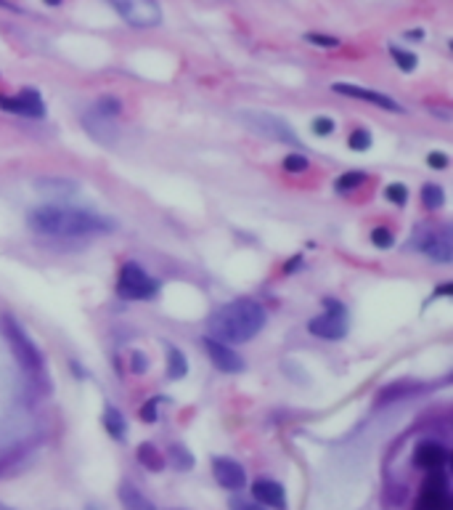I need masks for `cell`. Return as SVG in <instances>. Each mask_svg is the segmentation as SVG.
Segmentation results:
<instances>
[{"label": "cell", "instance_id": "484cf974", "mask_svg": "<svg viewBox=\"0 0 453 510\" xmlns=\"http://www.w3.org/2000/svg\"><path fill=\"white\" fill-rule=\"evenodd\" d=\"M390 56L398 61V67L403 70V72H411V70H417V56L414 53H408V51H400V48H390Z\"/></svg>", "mask_w": 453, "mask_h": 510}, {"label": "cell", "instance_id": "52a82bcc", "mask_svg": "<svg viewBox=\"0 0 453 510\" xmlns=\"http://www.w3.org/2000/svg\"><path fill=\"white\" fill-rule=\"evenodd\" d=\"M3 329H6L8 343H11L13 353H16V359L22 362L24 370H40V367H43V356H40V351L32 346V340L24 335V329L19 327L13 319H6V322H3Z\"/></svg>", "mask_w": 453, "mask_h": 510}, {"label": "cell", "instance_id": "4316f807", "mask_svg": "<svg viewBox=\"0 0 453 510\" xmlns=\"http://www.w3.org/2000/svg\"><path fill=\"white\" fill-rule=\"evenodd\" d=\"M371 242L377 244V247H381V250H387V247H393L395 240H393V231L384 229V226H377V229L371 231Z\"/></svg>", "mask_w": 453, "mask_h": 510}, {"label": "cell", "instance_id": "1f68e13d", "mask_svg": "<svg viewBox=\"0 0 453 510\" xmlns=\"http://www.w3.org/2000/svg\"><path fill=\"white\" fill-rule=\"evenodd\" d=\"M313 133L316 136L334 133V120L332 117H316V120H313Z\"/></svg>", "mask_w": 453, "mask_h": 510}, {"label": "cell", "instance_id": "74e56055", "mask_svg": "<svg viewBox=\"0 0 453 510\" xmlns=\"http://www.w3.org/2000/svg\"><path fill=\"white\" fill-rule=\"evenodd\" d=\"M46 3H48V6H59L61 0H46Z\"/></svg>", "mask_w": 453, "mask_h": 510}, {"label": "cell", "instance_id": "d6986e66", "mask_svg": "<svg viewBox=\"0 0 453 510\" xmlns=\"http://www.w3.org/2000/svg\"><path fill=\"white\" fill-rule=\"evenodd\" d=\"M189 372V362H186V353L178 351L175 346L167 348V377L170 380H180Z\"/></svg>", "mask_w": 453, "mask_h": 510}, {"label": "cell", "instance_id": "9c48e42d", "mask_svg": "<svg viewBox=\"0 0 453 510\" xmlns=\"http://www.w3.org/2000/svg\"><path fill=\"white\" fill-rule=\"evenodd\" d=\"M0 107L6 112H13V115H22V117H43L46 115V104L35 88H24L19 96L3 98Z\"/></svg>", "mask_w": 453, "mask_h": 510}, {"label": "cell", "instance_id": "f35d334b", "mask_svg": "<svg viewBox=\"0 0 453 510\" xmlns=\"http://www.w3.org/2000/svg\"><path fill=\"white\" fill-rule=\"evenodd\" d=\"M0 510H13V508H6V505H0Z\"/></svg>", "mask_w": 453, "mask_h": 510}, {"label": "cell", "instance_id": "ac0fdd59", "mask_svg": "<svg viewBox=\"0 0 453 510\" xmlns=\"http://www.w3.org/2000/svg\"><path fill=\"white\" fill-rule=\"evenodd\" d=\"M35 186L40 192L53 197H67L72 192H77V181H69V178H40Z\"/></svg>", "mask_w": 453, "mask_h": 510}, {"label": "cell", "instance_id": "7402d4cb", "mask_svg": "<svg viewBox=\"0 0 453 510\" xmlns=\"http://www.w3.org/2000/svg\"><path fill=\"white\" fill-rule=\"evenodd\" d=\"M363 181H366V173H363V170H350V173H342V176L334 181V189H337L339 195H345V192L358 189Z\"/></svg>", "mask_w": 453, "mask_h": 510}, {"label": "cell", "instance_id": "5bb4252c", "mask_svg": "<svg viewBox=\"0 0 453 510\" xmlns=\"http://www.w3.org/2000/svg\"><path fill=\"white\" fill-rule=\"evenodd\" d=\"M252 495H255V499H257L260 505H265V508L286 510L284 486L271 481V478H257V481L252 484Z\"/></svg>", "mask_w": 453, "mask_h": 510}, {"label": "cell", "instance_id": "6da1fadb", "mask_svg": "<svg viewBox=\"0 0 453 510\" xmlns=\"http://www.w3.org/2000/svg\"><path fill=\"white\" fill-rule=\"evenodd\" d=\"M29 229L43 237H59V240H77V237H101L114 231V221L98 216L83 207H61L43 205L29 213Z\"/></svg>", "mask_w": 453, "mask_h": 510}, {"label": "cell", "instance_id": "4fadbf2b", "mask_svg": "<svg viewBox=\"0 0 453 510\" xmlns=\"http://www.w3.org/2000/svg\"><path fill=\"white\" fill-rule=\"evenodd\" d=\"M421 253L432 258L435 263H451L453 255V240H451V229L442 226L440 231H432L424 244H421Z\"/></svg>", "mask_w": 453, "mask_h": 510}, {"label": "cell", "instance_id": "ffe728a7", "mask_svg": "<svg viewBox=\"0 0 453 510\" xmlns=\"http://www.w3.org/2000/svg\"><path fill=\"white\" fill-rule=\"evenodd\" d=\"M104 428L109 431V436H114L117 441H122L125 433H128V423H125L122 412L114 410V407H107V412H104Z\"/></svg>", "mask_w": 453, "mask_h": 510}, {"label": "cell", "instance_id": "4dcf8cb0", "mask_svg": "<svg viewBox=\"0 0 453 510\" xmlns=\"http://www.w3.org/2000/svg\"><path fill=\"white\" fill-rule=\"evenodd\" d=\"M228 508L231 510H265V505H260L257 499L252 502V499H244V497H231Z\"/></svg>", "mask_w": 453, "mask_h": 510}, {"label": "cell", "instance_id": "44dd1931", "mask_svg": "<svg viewBox=\"0 0 453 510\" xmlns=\"http://www.w3.org/2000/svg\"><path fill=\"white\" fill-rule=\"evenodd\" d=\"M138 462H141L143 468H149V471H154V473H159L162 468H165V457L156 452V447L154 444H141L138 447Z\"/></svg>", "mask_w": 453, "mask_h": 510}, {"label": "cell", "instance_id": "f546056e", "mask_svg": "<svg viewBox=\"0 0 453 510\" xmlns=\"http://www.w3.org/2000/svg\"><path fill=\"white\" fill-rule=\"evenodd\" d=\"M384 197H387L390 202H395V205H403L405 197H408V189H405L403 183H390V186L384 189Z\"/></svg>", "mask_w": 453, "mask_h": 510}, {"label": "cell", "instance_id": "603a6c76", "mask_svg": "<svg viewBox=\"0 0 453 510\" xmlns=\"http://www.w3.org/2000/svg\"><path fill=\"white\" fill-rule=\"evenodd\" d=\"M119 110H122V104H119V98H114V96H101L93 107H90L93 115H101V117H109V120H114L119 115Z\"/></svg>", "mask_w": 453, "mask_h": 510}, {"label": "cell", "instance_id": "277c9868", "mask_svg": "<svg viewBox=\"0 0 453 510\" xmlns=\"http://www.w3.org/2000/svg\"><path fill=\"white\" fill-rule=\"evenodd\" d=\"M159 292V282L149 277L138 263H125L117 280V295L125 301H149Z\"/></svg>", "mask_w": 453, "mask_h": 510}, {"label": "cell", "instance_id": "7c38bea8", "mask_svg": "<svg viewBox=\"0 0 453 510\" xmlns=\"http://www.w3.org/2000/svg\"><path fill=\"white\" fill-rule=\"evenodd\" d=\"M212 473H215V481L223 486V489H231V492H238V489H244V484H247L244 468L236 460H231V457H215Z\"/></svg>", "mask_w": 453, "mask_h": 510}, {"label": "cell", "instance_id": "836d02e7", "mask_svg": "<svg viewBox=\"0 0 453 510\" xmlns=\"http://www.w3.org/2000/svg\"><path fill=\"white\" fill-rule=\"evenodd\" d=\"M427 165L429 168H445V165H448V157H445V155H442V152H432V155H429L427 157Z\"/></svg>", "mask_w": 453, "mask_h": 510}, {"label": "cell", "instance_id": "3957f363", "mask_svg": "<svg viewBox=\"0 0 453 510\" xmlns=\"http://www.w3.org/2000/svg\"><path fill=\"white\" fill-rule=\"evenodd\" d=\"M238 122L244 128H250L255 136H262V138H271V141H281V144H292L299 146V138L295 133V128L286 120H281L278 115H271V112H238Z\"/></svg>", "mask_w": 453, "mask_h": 510}, {"label": "cell", "instance_id": "2e32d148", "mask_svg": "<svg viewBox=\"0 0 453 510\" xmlns=\"http://www.w3.org/2000/svg\"><path fill=\"white\" fill-rule=\"evenodd\" d=\"M111 122L114 120L101 117V115H93L90 110H88V115L83 117V125H85V131L90 133V138H95L98 144H104V146H111L114 144V138H117V128H114Z\"/></svg>", "mask_w": 453, "mask_h": 510}, {"label": "cell", "instance_id": "d6a6232c", "mask_svg": "<svg viewBox=\"0 0 453 510\" xmlns=\"http://www.w3.org/2000/svg\"><path fill=\"white\" fill-rule=\"evenodd\" d=\"M308 40H310V43H316V46H323V48H334V46H339V40H337V37L316 35V32H310Z\"/></svg>", "mask_w": 453, "mask_h": 510}, {"label": "cell", "instance_id": "8d00e7d4", "mask_svg": "<svg viewBox=\"0 0 453 510\" xmlns=\"http://www.w3.org/2000/svg\"><path fill=\"white\" fill-rule=\"evenodd\" d=\"M451 290H453L451 285H445V287H440V290L435 292V295H448V292H451Z\"/></svg>", "mask_w": 453, "mask_h": 510}, {"label": "cell", "instance_id": "ba28073f", "mask_svg": "<svg viewBox=\"0 0 453 510\" xmlns=\"http://www.w3.org/2000/svg\"><path fill=\"white\" fill-rule=\"evenodd\" d=\"M451 492H448V478L440 471H432L421 495H419L417 510H451Z\"/></svg>", "mask_w": 453, "mask_h": 510}, {"label": "cell", "instance_id": "9a60e30c", "mask_svg": "<svg viewBox=\"0 0 453 510\" xmlns=\"http://www.w3.org/2000/svg\"><path fill=\"white\" fill-rule=\"evenodd\" d=\"M414 462H417L419 468H424V471H440L442 465L448 462V452L442 444L438 441H424V444H419L417 447V455H414Z\"/></svg>", "mask_w": 453, "mask_h": 510}, {"label": "cell", "instance_id": "8992f818", "mask_svg": "<svg viewBox=\"0 0 453 510\" xmlns=\"http://www.w3.org/2000/svg\"><path fill=\"white\" fill-rule=\"evenodd\" d=\"M326 311L316 319H310V335L323 340H339L347 335V311L339 301H323Z\"/></svg>", "mask_w": 453, "mask_h": 510}, {"label": "cell", "instance_id": "d590c367", "mask_svg": "<svg viewBox=\"0 0 453 510\" xmlns=\"http://www.w3.org/2000/svg\"><path fill=\"white\" fill-rule=\"evenodd\" d=\"M133 372H138V375H141V372H146V356H143L141 351H135L133 353Z\"/></svg>", "mask_w": 453, "mask_h": 510}, {"label": "cell", "instance_id": "d4e9b609", "mask_svg": "<svg viewBox=\"0 0 453 510\" xmlns=\"http://www.w3.org/2000/svg\"><path fill=\"white\" fill-rule=\"evenodd\" d=\"M170 460H173V465H175L178 471H191V468H194V457H191L189 450L180 447V444L170 447Z\"/></svg>", "mask_w": 453, "mask_h": 510}, {"label": "cell", "instance_id": "8fae6325", "mask_svg": "<svg viewBox=\"0 0 453 510\" xmlns=\"http://www.w3.org/2000/svg\"><path fill=\"white\" fill-rule=\"evenodd\" d=\"M202 343H204V348H207V353H210V359H212V365L217 367L220 372H231V375H234V372H241V370H244V359H241L231 346L210 338V335H207Z\"/></svg>", "mask_w": 453, "mask_h": 510}, {"label": "cell", "instance_id": "83f0119b", "mask_svg": "<svg viewBox=\"0 0 453 510\" xmlns=\"http://www.w3.org/2000/svg\"><path fill=\"white\" fill-rule=\"evenodd\" d=\"M284 170H289V173H305L308 170V157L305 155H286Z\"/></svg>", "mask_w": 453, "mask_h": 510}, {"label": "cell", "instance_id": "5b68a950", "mask_svg": "<svg viewBox=\"0 0 453 510\" xmlns=\"http://www.w3.org/2000/svg\"><path fill=\"white\" fill-rule=\"evenodd\" d=\"M107 3L135 30H151L162 22V8L156 0H107Z\"/></svg>", "mask_w": 453, "mask_h": 510}, {"label": "cell", "instance_id": "cb8c5ba5", "mask_svg": "<svg viewBox=\"0 0 453 510\" xmlns=\"http://www.w3.org/2000/svg\"><path fill=\"white\" fill-rule=\"evenodd\" d=\"M421 202H424V207H429V210H438V207H442V202H445V192H442L438 183H424V189H421Z\"/></svg>", "mask_w": 453, "mask_h": 510}, {"label": "cell", "instance_id": "f1b7e54d", "mask_svg": "<svg viewBox=\"0 0 453 510\" xmlns=\"http://www.w3.org/2000/svg\"><path fill=\"white\" fill-rule=\"evenodd\" d=\"M350 149L353 152H366L371 146V136H369V131H356V133H350Z\"/></svg>", "mask_w": 453, "mask_h": 510}, {"label": "cell", "instance_id": "e0dca14e", "mask_svg": "<svg viewBox=\"0 0 453 510\" xmlns=\"http://www.w3.org/2000/svg\"><path fill=\"white\" fill-rule=\"evenodd\" d=\"M119 502L125 510H156V505L143 495L141 489H135L133 484L119 486Z\"/></svg>", "mask_w": 453, "mask_h": 510}, {"label": "cell", "instance_id": "e575fe53", "mask_svg": "<svg viewBox=\"0 0 453 510\" xmlns=\"http://www.w3.org/2000/svg\"><path fill=\"white\" fill-rule=\"evenodd\" d=\"M141 417H143V420H146V423H154L156 417H159V412H156V401H149V404L143 407Z\"/></svg>", "mask_w": 453, "mask_h": 510}, {"label": "cell", "instance_id": "7a4b0ae2", "mask_svg": "<svg viewBox=\"0 0 453 510\" xmlns=\"http://www.w3.org/2000/svg\"><path fill=\"white\" fill-rule=\"evenodd\" d=\"M265 325V311L255 301H231L210 316V338L220 343H247Z\"/></svg>", "mask_w": 453, "mask_h": 510}, {"label": "cell", "instance_id": "30bf717a", "mask_svg": "<svg viewBox=\"0 0 453 510\" xmlns=\"http://www.w3.org/2000/svg\"><path fill=\"white\" fill-rule=\"evenodd\" d=\"M334 93H342V96H350V98H360V101H371V104H377L381 110H390L395 115H400L403 107L395 101V98L384 96L379 91H371V88H360V85H353V83H334L332 85Z\"/></svg>", "mask_w": 453, "mask_h": 510}]
</instances>
